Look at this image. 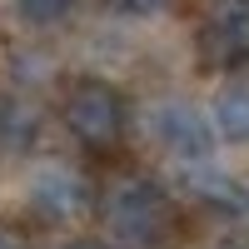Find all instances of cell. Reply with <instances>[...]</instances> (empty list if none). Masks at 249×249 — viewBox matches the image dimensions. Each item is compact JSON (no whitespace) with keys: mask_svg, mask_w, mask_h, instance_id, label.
Returning a JSON list of instances; mask_svg holds the SVG:
<instances>
[{"mask_svg":"<svg viewBox=\"0 0 249 249\" xmlns=\"http://www.w3.org/2000/svg\"><path fill=\"white\" fill-rule=\"evenodd\" d=\"M105 224H110V234L130 239L140 249H155L164 239V230H170V195L155 179L130 175L105 195Z\"/></svg>","mask_w":249,"mask_h":249,"instance_id":"1","label":"cell"},{"mask_svg":"<svg viewBox=\"0 0 249 249\" xmlns=\"http://www.w3.org/2000/svg\"><path fill=\"white\" fill-rule=\"evenodd\" d=\"M65 249H110V244H100V239H80V244H65Z\"/></svg>","mask_w":249,"mask_h":249,"instance_id":"12","label":"cell"},{"mask_svg":"<svg viewBox=\"0 0 249 249\" xmlns=\"http://www.w3.org/2000/svg\"><path fill=\"white\" fill-rule=\"evenodd\" d=\"M30 199L45 219H75L90 210V184L75 170H40L30 184Z\"/></svg>","mask_w":249,"mask_h":249,"instance_id":"5","label":"cell"},{"mask_svg":"<svg viewBox=\"0 0 249 249\" xmlns=\"http://www.w3.org/2000/svg\"><path fill=\"white\" fill-rule=\"evenodd\" d=\"M60 120H65V130L85 144V150H110L124 135V105H120V95L105 80H80V85H70L65 105H60Z\"/></svg>","mask_w":249,"mask_h":249,"instance_id":"2","label":"cell"},{"mask_svg":"<svg viewBox=\"0 0 249 249\" xmlns=\"http://www.w3.org/2000/svg\"><path fill=\"white\" fill-rule=\"evenodd\" d=\"M75 0H20V15L30 20V25H55V20L70 15Z\"/></svg>","mask_w":249,"mask_h":249,"instance_id":"9","label":"cell"},{"mask_svg":"<svg viewBox=\"0 0 249 249\" xmlns=\"http://www.w3.org/2000/svg\"><path fill=\"white\" fill-rule=\"evenodd\" d=\"M214 135L230 144H249V85H230L214 100Z\"/></svg>","mask_w":249,"mask_h":249,"instance_id":"7","label":"cell"},{"mask_svg":"<svg viewBox=\"0 0 249 249\" xmlns=\"http://www.w3.org/2000/svg\"><path fill=\"white\" fill-rule=\"evenodd\" d=\"M199 55L214 70H239L249 60V0H214L199 30Z\"/></svg>","mask_w":249,"mask_h":249,"instance_id":"3","label":"cell"},{"mask_svg":"<svg viewBox=\"0 0 249 249\" xmlns=\"http://www.w3.org/2000/svg\"><path fill=\"white\" fill-rule=\"evenodd\" d=\"M110 10H120V15H160L170 0H105Z\"/></svg>","mask_w":249,"mask_h":249,"instance_id":"10","label":"cell"},{"mask_svg":"<svg viewBox=\"0 0 249 249\" xmlns=\"http://www.w3.org/2000/svg\"><path fill=\"white\" fill-rule=\"evenodd\" d=\"M0 249H25V244H20L15 234H5V230H0Z\"/></svg>","mask_w":249,"mask_h":249,"instance_id":"11","label":"cell"},{"mask_svg":"<svg viewBox=\"0 0 249 249\" xmlns=\"http://www.w3.org/2000/svg\"><path fill=\"white\" fill-rule=\"evenodd\" d=\"M184 184H190V195H199L204 204H214V210H224V214H249V190H244L239 179L219 175V170H204V164H195Z\"/></svg>","mask_w":249,"mask_h":249,"instance_id":"6","label":"cell"},{"mask_svg":"<svg viewBox=\"0 0 249 249\" xmlns=\"http://www.w3.org/2000/svg\"><path fill=\"white\" fill-rule=\"evenodd\" d=\"M40 135V110L25 100H0V150H25Z\"/></svg>","mask_w":249,"mask_h":249,"instance_id":"8","label":"cell"},{"mask_svg":"<svg viewBox=\"0 0 249 249\" xmlns=\"http://www.w3.org/2000/svg\"><path fill=\"white\" fill-rule=\"evenodd\" d=\"M150 130H155V140L175 160H190V164L210 160V150H214V120L204 110H195V105H184V100H164V105H155Z\"/></svg>","mask_w":249,"mask_h":249,"instance_id":"4","label":"cell"}]
</instances>
